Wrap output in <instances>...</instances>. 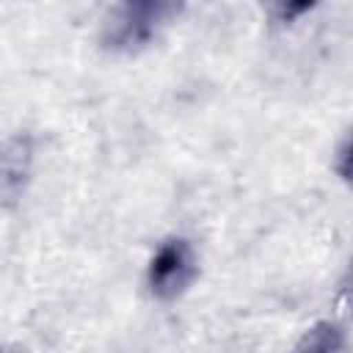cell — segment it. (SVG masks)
Listing matches in <instances>:
<instances>
[{"label": "cell", "mask_w": 353, "mask_h": 353, "mask_svg": "<svg viewBox=\"0 0 353 353\" xmlns=\"http://www.w3.org/2000/svg\"><path fill=\"white\" fill-rule=\"evenodd\" d=\"M179 3L168 0H127L116 3L108 8L102 28H99V41L110 52H138L157 39V33L179 14Z\"/></svg>", "instance_id": "6da1fadb"}, {"label": "cell", "mask_w": 353, "mask_h": 353, "mask_svg": "<svg viewBox=\"0 0 353 353\" xmlns=\"http://www.w3.org/2000/svg\"><path fill=\"white\" fill-rule=\"evenodd\" d=\"M199 276V259L185 237H168L146 265V287L157 301H176Z\"/></svg>", "instance_id": "7a4b0ae2"}, {"label": "cell", "mask_w": 353, "mask_h": 353, "mask_svg": "<svg viewBox=\"0 0 353 353\" xmlns=\"http://www.w3.org/2000/svg\"><path fill=\"white\" fill-rule=\"evenodd\" d=\"M30 165H33V138L28 132H17L6 138L0 154V196L6 210H11L14 201H19V196L25 193Z\"/></svg>", "instance_id": "3957f363"}, {"label": "cell", "mask_w": 353, "mask_h": 353, "mask_svg": "<svg viewBox=\"0 0 353 353\" xmlns=\"http://www.w3.org/2000/svg\"><path fill=\"white\" fill-rule=\"evenodd\" d=\"M290 353H353L345 328L334 320H320L303 331Z\"/></svg>", "instance_id": "277c9868"}, {"label": "cell", "mask_w": 353, "mask_h": 353, "mask_svg": "<svg viewBox=\"0 0 353 353\" xmlns=\"http://www.w3.org/2000/svg\"><path fill=\"white\" fill-rule=\"evenodd\" d=\"M334 168H336L339 179H342L345 185L353 188V132L342 141V146H339V152H336V163H334Z\"/></svg>", "instance_id": "5b68a950"}, {"label": "cell", "mask_w": 353, "mask_h": 353, "mask_svg": "<svg viewBox=\"0 0 353 353\" xmlns=\"http://www.w3.org/2000/svg\"><path fill=\"white\" fill-rule=\"evenodd\" d=\"M312 8H314V3H273L270 14L276 17V22H295L301 14H306Z\"/></svg>", "instance_id": "8992f818"}, {"label": "cell", "mask_w": 353, "mask_h": 353, "mask_svg": "<svg viewBox=\"0 0 353 353\" xmlns=\"http://www.w3.org/2000/svg\"><path fill=\"white\" fill-rule=\"evenodd\" d=\"M339 298H342V303L347 309H353V262L347 265V270H345V276L339 281Z\"/></svg>", "instance_id": "52a82bcc"}, {"label": "cell", "mask_w": 353, "mask_h": 353, "mask_svg": "<svg viewBox=\"0 0 353 353\" xmlns=\"http://www.w3.org/2000/svg\"><path fill=\"white\" fill-rule=\"evenodd\" d=\"M6 353H28L22 345H6Z\"/></svg>", "instance_id": "ba28073f"}]
</instances>
